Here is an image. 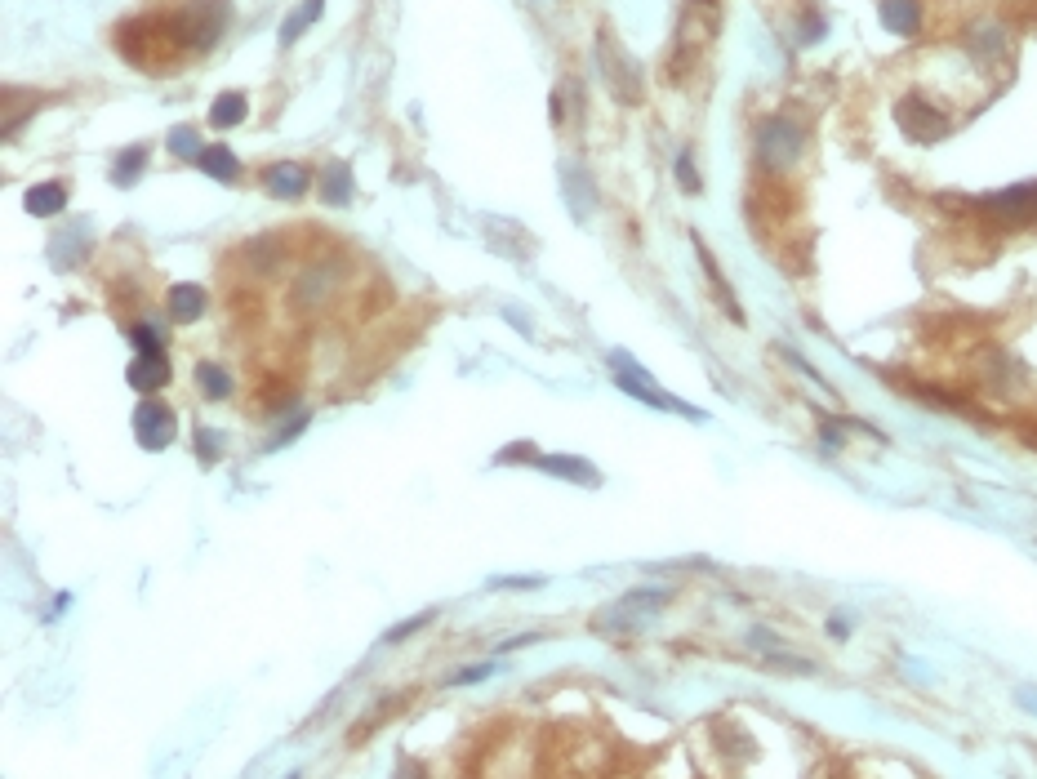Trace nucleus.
<instances>
[{
  "mask_svg": "<svg viewBox=\"0 0 1037 779\" xmlns=\"http://www.w3.org/2000/svg\"><path fill=\"white\" fill-rule=\"evenodd\" d=\"M116 49H121L125 63L143 67V72H152V76H161L165 67H174L187 54L179 32H174V23H170V14H147V18L125 23L121 32H116Z\"/></svg>",
  "mask_w": 1037,
  "mask_h": 779,
  "instance_id": "f257e3e1",
  "label": "nucleus"
},
{
  "mask_svg": "<svg viewBox=\"0 0 1037 779\" xmlns=\"http://www.w3.org/2000/svg\"><path fill=\"white\" fill-rule=\"evenodd\" d=\"M753 152H757V165H762L770 179H779V174H788L797 161H802V152H806V130L793 121V116L775 112V116H766V121L757 125Z\"/></svg>",
  "mask_w": 1037,
  "mask_h": 779,
  "instance_id": "f03ea898",
  "label": "nucleus"
},
{
  "mask_svg": "<svg viewBox=\"0 0 1037 779\" xmlns=\"http://www.w3.org/2000/svg\"><path fill=\"white\" fill-rule=\"evenodd\" d=\"M170 23L187 54H210L219 45V36L227 32V23H232V5L227 0H187L183 9L170 14Z\"/></svg>",
  "mask_w": 1037,
  "mask_h": 779,
  "instance_id": "7ed1b4c3",
  "label": "nucleus"
},
{
  "mask_svg": "<svg viewBox=\"0 0 1037 779\" xmlns=\"http://www.w3.org/2000/svg\"><path fill=\"white\" fill-rule=\"evenodd\" d=\"M610 374H615V383L628 392L632 401H641V406H650V410H668V414H681V419H704V410H695V406H686V401H677V397H668L664 388H659L655 379H650V370L641 366V361H632L628 352H610Z\"/></svg>",
  "mask_w": 1037,
  "mask_h": 779,
  "instance_id": "20e7f679",
  "label": "nucleus"
},
{
  "mask_svg": "<svg viewBox=\"0 0 1037 779\" xmlns=\"http://www.w3.org/2000/svg\"><path fill=\"white\" fill-rule=\"evenodd\" d=\"M592 58H597V76H601V85H606L610 94L619 98L624 107H632V103H641V76H637V63L624 54V45L615 41V36L601 27L597 32V41H592Z\"/></svg>",
  "mask_w": 1037,
  "mask_h": 779,
  "instance_id": "39448f33",
  "label": "nucleus"
},
{
  "mask_svg": "<svg viewBox=\"0 0 1037 779\" xmlns=\"http://www.w3.org/2000/svg\"><path fill=\"white\" fill-rule=\"evenodd\" d=\"M980 214H984V219H993V223H1002V228H1024V223H1037V179L980 196Z\"/></svg>",
  "mask_w": 1037,
  "mask_h": 779,
  "instance_id": "423d86ee",
  "label": "nucleus"
},
{
  "mask_svg": "<svg viewBox=\"0 0 1037 779\" xmlns=\"http://www.w3.org/2000/svg\"><path fill=\"white\" fill-rule=\"evenodd\" d=\"M895 125L913 138V143H940V138L953 130L948 125V116L940 112V107H931L926 98H900V107H895Z\"/></svg>",
  "mask_w": 1037,
  "mask_h": 779,
  "instance_id": "0eeeda50",
  "label": "nucleus"
},
{
  "mask_svg": "<svg viewBox=\"0 0 1037 779\" xmlns=\"http://www.w3.org/2000/svg\"><path fill=\"white\" fill-rule=\"evenodd\" d=\"M664 593L659 588H637V593H628L624 601H615V610L601 619H592V628H601V633H628V628H641V619L659 615V606H664Z\"/></svg>",
  "mask_w": 1037,
  "mask_h": 779,
  "instance_id": "6e6552de",
  "label": "nucleus"
},
{
  "mask_svg": "<svg viewBox=\"0 0 1037 779\" xmlns=\"http://www.w3.org/2000/svg\"><path fill=\"white\" fill-rule=\"evenodd\" d=\"M481 232H486L490 250H495V254H503V259H517V263H526V259H535V254H539V241H535V232H526V228H521V223L503 219V214H490V219L481 223Z\"/></svg>",
  "mask_w": 1037,
  "mask_h": 779,
  "instance_id": "1a4fd4ad",
  "label": "nucleus"
},
{
  "mask_svg": "<svg viewBox=\"0 0 1037 779\" xmlns=\"http://www.w3.org/2000/svg\"><path fill=\"white\" fill-rule=\"evenodd\" d=\"M984 388H989L993 397L1020 401L1024 388H1029V366H1024L1020 357H1011V352H989V357H984Z\"/></svg>",
  "mask_w": 1037,
  "mask_h": 779,
  "instance_id": "9d476101",
  "label": "nucleus"
},
{
  "mask_svg": "<svg viewBox=\"0 0 1037 779\" xmlns=\"http://www.w3.org/2000/svg\"><path fill=\"white\" fill-rule=\"evenodd\" d=\"M134 441L143 450H165L174 441V410L165 406V401H156V397L138 401V410H134Z\"/></svg>",
  "mask_w": 1037,
  "mask_h": 779,
  "instance_id": "9b49d317",
  "label": "nucleus"
},
{
  "mask_svg": "<svg viewBox=\"0 0 1037 779\" xmlns=\"http://www.w3.org/2000/svg\"><path fill=\"white\" fill-rule=\"evenodd\" d=\"M557 183H561V201H566V210L575 214V223H588V214L597 210V183L588 179V170L579 161H561Z\"/></svg>",
  "mask_w": 1037,
  "mask_h": 779,
  "instance_id": "f8f14e48",
  "label": "nucleus"
},
{
  "mask_svg": "<svg viewBox=\"0 0 1037 779\" xmlns=\"http://www.w3.org/2000/svg\"><path fill=\"white\" fill-rule=\"evenodd\" d=\"M339 281H343V268L339 263H316V268H308L294 281V303H299L303 312H312V308H321L325 299H330L334 290H339Z\"/></svg>",
  "mask_w": 1037,
  "mask_h": 779,
  "instance_id": "ddd939ff",
  "label": "nucleus"
},
{
  "mask_svg": "<svg viewBox=\"0 0 1037 779\" xmlns=\"http://www.w3.org/2000/svg\"><path fill=\"white\" fill-rule=\"evenodd\" d=\"M962 45L971 49L980 63H997V58H1006V49H1011V36H1006L1002 23H993V18H984V23H971L962 36Z\"/></svg>",
  "mask_w": 1037,
  "mask_h": 779,
  "instance_id": "4468645a",
  "label": "nucleus"
},
{
  "mask_svg": "<svg viewBox=\"0 0 1037 779\" xmlns=\"http://www.w3.org/2000/svg\"><path fill=\"white\" fill-rule=\"evenodd\" d=\"M877 18L891 36L900 41H913L922 32V0H877Z\"/></svg>",
  "mask_w": 1037,
  "mask_h": 779,
  "instance_id": "2eb2a0df",
  "label": "nucleus"
},
{
  "mask_svg": "<svg viewBox=\"0 0 1037 779\" xmlns=\"http://www.w3.org/2000/svg\"><path fill=\"white\" fill-rule=\"evenodd\" d=\"M695 250H699V268L708 272V285H713V299L722 303V312L735 325H744V308H739V299H735V290H730V281H726V272L717 268V259H713V250L704 245V236H695Z\"/></svg>",
  "mask_w": 1037,
  "mask_h": 779,
  "instance_id": "dca6fc26",
  "label": "nucleus"
},
{
  "mask_svg": "<svg viewBox=\"0 0 1037 779\" xmlns=\"http://www.w3.org/2000/svg\"><path fill=\"white\" fill-rule=\"evenodd\" d=\"M535 468L548 472V477H566V481H575V486H588V490L601 486V472L592 468L588 459H579V455H539Z\"/></svg>",
  "mask_w": 1037,
  "mask_h": 779,
  "instance_id": "f3484780",
  "label": "nucleus"
},
{
  "mask_svg": "<svg viewBox=\"0 0 1037 779\" xmlns=\"http://www.w3.org/2000/svg\"><path fill=\"white\" fill-rule=\"evenodd\" d=\"M263 183H268V192L281 196V201H299V196L312 187V170H303V165H294V161H281V165H268Z\"/></svg>",
  "mask_w": 1037,
  "mask_h": 779,
  "instance_id": "a211bd4d",
  "label": "nucleus"
},
{
  "mask_svg": "<svg viewBox=\"0 0 1037 779\" xmlns=\"http://www.w3.org/2000/svg\"><path fill=\"white\" fill-rule=\"evenodd\" d=\"M165 308H170V317L179 325H192L205 317V285L196 281H179L170 285V294H165Z\"/></svg>",
  "mask_w": 1037,
  "mask_h": 779,
  "instance_id": "6ab92c4d",
  "label": "nucleus"
},
{
  "mask_svg": "<svg viewBox=\"0 0 1037 779\" xmlns=\"http://www.w3.org/2000/svg\"><path fill=\"white\" fill-rule=\"evenodd\" d=\"M125 379H130L134 392L152 397V392H161L165 383H170V361L165 357H134L130 370H125Z\"/></svg>",
  "mask_w": 1037,
  "mask_h": 779,
  "instance_id": "aec40b11",
  "label": "nucleus"
},
{
  "mask_svg": "<svg viewBox=\"0 0 1037 779\" xmlns=\"http://www.w3.org/2000/svg\"><path fill=\"white\" fill-rule=\"evenodd\" d=\"M23 210H27V214H36V219H54V214H63V210H67V183L49 179V183L27 187Z\"/></svg>",
  "mask_w": 1037,
  "mask_h": 779,
  "instance_id": "412c9836",
  "label": "nucleus"
},
{
  "mask_svg": "<svg viewBox=\"0 0 1037 779\" xmlns=\"http://www.w3.org/2000/svg\"><path fill=\"white\" fill-rule=\"evenodd\" d=\"M316 192H321L325 205H334V210H343V205H352V170L343 161L325 165L321 179H316Z\"/></svg>",
  "mask_w": 1037,
  "mask_h": 779,
  "instance_id": "4be33fe9",
  "label": "nucleus"
},
{
  "mask_svg": "<svg viewBox=\"0 0 1037 779\" xmlns=\"http://www.w3.org/2000/svg\"><path fill=\"white\" fill-rule=\"evenodd\" d=\"M196 165L205 170V179H219V183H236V174H241V161H236V152L227 143H210Z\"/></svg>",
  "mask_w": 1037,
  "mask_h": 779,
  "instance_id": "5701e85b",
  "label": "nucleus"
},
{
  "mask_svg": "<svg viewBox=\"0 0 1037 779\" xmlns=\"http://www.w3.org/2000/svg\"><path fill=\"white\" fill-rule=\"evenodd\" d=\"M245 112H250V98H245L241 90H223L210 103V125L214 130H232V125L245 121Z\"/></svg>",
  "mask_w": 1037,
  "mask_h": 779,
  "instance_id": "b1692460",
  "label": "nucleus"
},
{
  "mask_svg": "<svg viewBox=\"0 0 1037 779\" xmlns=\"http://www.w3.org/2000/svg\"><path fill=\"white\" fill-rule=\"evenodd\" d=\"M196 388H201L210 401H227L236 392V383L219 361H196Z\"/></svg>",
  "mask_w": 1037,
  "mask_h": 779,
  "instance_id": "393cba45",
  "label": "nucleus"
},
{
  "mask_svg": "<svg viewBox=\"0 0 1037 779\" xmlns=\"http://www.w3.org/2000/svg\"><path fill=\"white\" fill-rule=\"evenodd\" d=\"M321 14H325V0H303V5L281 23V45H285V49L299 45V36L308 32L312 23H321Z\"/></svg>",
  "mask_w": 1037,
  "mask_h": 779,
  "instance_id": "a878e982",
  "label": "nucleus"
},
{
  "mask_svg": "<svg viewBox=\"0 0 1037 779\" xmlns=\"http://www.w3.org/2000/svg\"><path fill=\"white\" fill-rule=\"evenodd\" d=\"M143 165H147V147H143V143H134V147H125V152H116V161H112V183H116V187H134L138 174H143Z\"/></svg>",
  "mask_w": 1037,
  "mask_h": 779,
  "instance_id": "bb28decb",
  "label": "nucleus"
},
{
  "mask_svg": "<svg viewBox=\"0 0 1037 779\" xmlns=\"http://www.w3.org/2000/svg\"><path fill=\"white\" fill-rule=\"evenodd\" d=\"M170 152L183 156V161H201L205 143H201V134H196L192 125H174V130H170Z\"/></svg>",
  "mask_w": 1037,
  "mask_h": 779,
  "instance_id": "cd10ccee",
  "label": "nucleus"
},
{
  "mask_svg": "<svg viewBox=\"0 0 1037 779\" xmlns=\"http://www.w3.org/2000/svg\"><path fill=\"white\" fill-rule=\"evenodd\" d=\"M432 619H437V610H419V615L401 619L397 628H388V633H383V642H388V646H401V642H406V637H414V633H419V628H428Z\"/></svg>",
  "mask_w": 1037,
  "mask_h": 779,
  "instance_id": "c85d7f7f",
  "label": "nucleus"
},
{
  "mask_svg": "<svg viewBox=\"0 0 1037 779\" xmlns=\"http://www.w3.org/2000/svg\"><path fill=\"white\" fill-rule=\"evenodd\" d=\"M130 339H134V348H138V357H165V343H161V334L152 330L147 321H138V325H130Z\"/></svg>",
  "mask_w": 1037,
  "mask_h": 779,
  "instance_id": "c756f323",
  "label": "nucleus"
},
{
  "mask_svg": "<svg viewBox=\"0 0 1037 779\" xmlns=\"http://www.w3.org/2000/svg\"><path fill=\"white\" fill-rule=\"evenodd\" d=\"M824 32H828L824 14H815V9H806V14H802V23H797V41H802V45H819V41H824Z\"/></svg>",
  "mask_w": 1037,
  "mask_h": 779,
  "instance_id": "7c9ffc66",
  "label": "nucleus"
},
{
  "mask_svg": "<svg viewBox=\"0 0 1037 779\" xmlns=\"http://www.w3.org/2000/svg\"><path fill=\"white\" fill-rule=\"evenodd\" d=\"M677 183H681V192H704V183H699V174H695V161H690V152H677Z\"/></svg>",
  "mask_w": 1037,
  "mask_h": 779,
  "instance_id": "2f4dec72",
  "label": "nucleus"
},
{
  "mask_svg": "<svg viewBox=\"0 0 1037 779\" xmlns=\"http://www.w3.org/2000/svg\"><path fill=\"white\" fill-rule=\"evenodd\" d=\"M308 428V414H294L290 423H281V432H272V441H268V450H281V446H290L299 432Z\"/></svg>",
  "mask_w": 1037,
  "mask_h": 779,
  "instance_id": "473e14b6",
  "label": "nucleus"
},
{
  "mask_svg": "<svg viewBox=\"0 0 1037 779\" xmlns=\"http://www.w3.org/2000/svg\"><path fill=\"white\" fill-rule=\"evenodd\" d=\"M766 664L788 668V673H811V659H793V655H784V650H766Z\"/></svg>",
  "mask_w": 1037,
  "mask_h": 779,
  "instance_id": "72a5a7b5",
  "label": "nucleus"
},
{
  "mask_svg": "<svg viewBox=\"0 0 1037 779\" xmlns=\"http://www.w3.org/2000/svg\"><path fill=\"white\" fill-rule=\"evenodd\" d=\"M481 677H495V664H472V668H463V673H454L450 682L454 686H472V682H481Z\"/></svg>",
  "mask_w": 1037,
  "mask_h": 779,
  "instance_id": "f704fd0d",
  "label": "nucleus"
},
{
  "mask_svg": "<svg viewBox=\"0 0 1037 779\" xmlns=\"http://www.w3.org/2000/svg\"><path fill=\"white\" fill-rule=\"evenodd\" d=\"M196 455H201L205 463H214V459H219V437L201 428V432H196Z\"/></svg>",
  "mask_w": 1037,
  "mask_h": 779,
  "instance_id": "c9c22d12",
  "label": "nucleus"
},
{
  "mask_svg": "<svg viewBox=\"0 0 1037 779\" xmlns=\"http://www.w3.org/2000/svg\"><path fill=\"white\" fill-rule=\"evenodd\" d=\"M543 579H490V588H539Z\"/></svg>",
  "mask_w": 1037,
  "mask_h": 779,
  "instance_id": "e433bc0d",
  "label": "nucleus"
},
{
  "mask_svg": "<svg viewBox=\"0 0 1037 779\" xmlns=\"http://www.w3.org/2000/svg\"><path fill=\"white\" fill-rule=\"evenodd\" d=\"M1015 699H1020V708L1037 713V686H1020V690H1015Z\"/></svg>",
  "mask_w": 1037,
  "mask_h": 779,
  "instance_id": "4c0bfd02",
  "label": "nucleus"
},
{
  "mask_svg": "<svg viewBox=\"0 0 1037 779\" xmlns=\"http://www.w3.org/2000/svg\"><path fill=\"white\" fill-rule=\"evenodd\" d=\"M828 633H833V637H846V633H851V624H846V619H828Z\"/></svg>",
  "mask_w": 1037,
  "mask_h": 779,
  "instance_id": "58836bf2",
  "label": "nucleus"
},
{
  "mask_svg": "<svg viewBox=\"0 0 1037 779\" xmlns=\"http://www.w3.org/2000/svg\"><path fill=\"white\" fill-rule=\"evenodd\" d=\"M561 116H566V103H561V94H552V121L561 125Z\"/></svg>",
  "mask_w": 1037,
  "mask_h": 779,
  "instance_id": "ea45409f",
  "label": "nucleus"
},
{
  "mask_svg": "<svg viewBox=\"0 0 1037 779\" xmlns=\"http://www.w3.org/2000/svg\"><path fill=\"white\" fill-rule=\"evenodd\" d=\"M401 779H428V771H423V766H406V771H401Z\"/></svg>",
  "mask_w": 1037,
  "mask_h": 779,
  "instance_id": "a19ab883",
  "label": "nucleus"
},
{
  "mask_svg": "<svg viewBox=\"0 0 1037 779\" xmlns=\"http://www.w3.org/2000/svg\"><path fill=\"white\" fill-rule=\"evenodd\" d=\"M717 0H690V9H713Z\"/></svg>",
  "mask_w": 1037,
  "mask_h": 779,
  "instance_id": "79ce46f5",
  "label": "nucleus"
},
{
  "mask_svg": "<svg viewBox=\"0 0 1037 779\" xmlns=\"http://www.w3.org/2000/svg\"><path fill=\"white\" fill-rule=\"evenodd\" d=\"M290 779H299V775H290Z\"/></svg>",
  "mask_w": 1037,
  "mask_h": 779,
  "instance_id": "37998d69",
  "label": "nucleus"
}]
</instances>
